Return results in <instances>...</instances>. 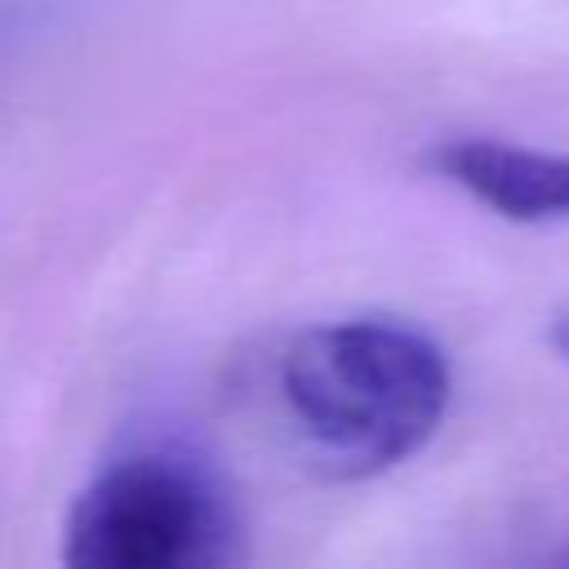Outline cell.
<instances>
[{
    "label": "cell",
    "instance_id": "4",
    "mask_svg": "<svg viewBox=\"0 0 569 569\" xmlns=\"http://www.w3.org/2000/svg\"><path fill=\"white\" fill-rule=\"evenodd\" d=\"M551 347L569 360V311H560V316L551 320Z\"/></svg>",
    "mask_w": 569,
    "mask_h": 569
},
{
    "label": "cell",
    "instance_id": "2",
    "mask_svg": "<svg viewBox=\"0 0 569 569\" xmlns=\"http://www.w3.org/2000/svg\"><path fill=\"white\" fill-rule=\"evenodd\" d=\"M236 520L218 480L169 449L102 467L67 516L76 569H209L231 560Z\"/></svg>",
    "mask_w": 569,
    "mask_h": 569
},
{
    "label": "cell",
    "instance_id": "1",
    "mask_svg": "<svg viewBox=\"0 0 569 569\" xmlns=\"http://www.w3.org/2000/svg\"><path fill=\"white\" fill-rule=\"evenodd\" d=\"M280 405L329 476H378L418 453L449 409V360L413 325L351 316L302 329L280 356Z\"/></svg>",
    "mask_w": 569,
    "mask_h": 569
},
{
    "label": "cell",
    "instance_id": "3",
    "mask_svg": "<svg viewBox=\"0 0 569 569\" xmlns=\"http://www.w3.org/2000/svg\"><path fill=\"white\" fill-rule=\"evenodd\" d=\"M427 164L449 187L467 191L476 204H485L507 222L569 218V151L462 133L436 142Z\"/></svg>",
    "mask_w": 569,
    "mask_h": 569
}]
</instances>
